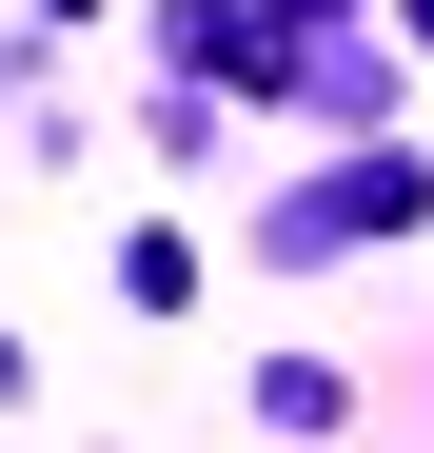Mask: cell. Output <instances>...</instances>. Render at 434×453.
Returning <instances> with one entry per match:
<instances>
[{
	"label": "cell",
	"mask_w": 434,
	"mask_h": 453,
	"mask_svg": "<svg viewBox=\"0 0 434 453\" xmlns=\"http://www.w3.org/2000/svg\"><path fill=\"white\" fill-rule=\"evenodd\" d=\"M415 197H434L415 158H355V178H316V197H297V257H316V237H395Z\"/></svg>",
	"instance_id": "cell-1"
},
{
	"label": "cell",
	"mask_w": 434,
	"mask_h": 453,
	"mask_svg": "<svg viewBox=\"0 0 434 453\" xmlns=\"http://www.w3.org/2000/svg\"><path fill=\"white\" fill-rule=\"evenodd\" d=\"M257 434H355V374H336V355H276V374H257Z\"/></svg>",
	"instance_id": "cell-2"
},
{
	"label": "cell",
	"mask_w": 434,
	"mask_h": 453,
	"mask_svg": "<svg viewBox=\"0 0 434 453\" xmlns=\"http://www.w3.org/2000/svg\"><path fill=\"white\" fill-rule=\"evenodd\" d=\"M119 316H198V237L138 217V237H119Z\"/></svg>",
	"instance_id": "cell-3"
},
{
	"label": "cell",
	"mask_w": 434,
	"mask_h": 453,
	"mask_svg": "<svg viewBox=\"0 0 434 453\" xmlns=\"http://www.w3.org/2000/svg\"><path fill=\"white\" fill-rule=\"evenodd\" d=\"M20 395H40V355H20V335H0V414H20Z\"/></svg>",
	"instance_id": "cell-4"
},
{
	"label": "cell",
	"mask_w": 434,
	"mask_h": 453,
	"mask_svg": "<svg viewBox=\"0 0 434 453\" xmlns=\"http://www.w3.org/2000/svg\"><path fill=\"white\" fill-rule=\"evenodd\" d=\"M415 40H434V0H415Z\"/></svg>",
	"instance_id": "cell-5"
}]
</instances>
